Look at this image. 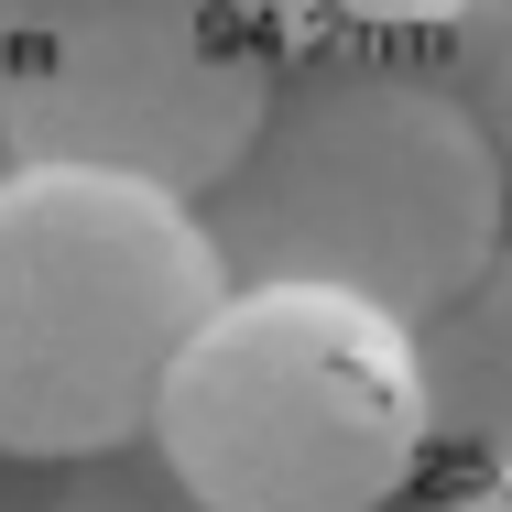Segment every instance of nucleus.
Masks as SVG:
<instances>
[{
	"label": "nucleus",
	"mask_w": 512,
	"mask_h": 512,
	"mask_svg": "<svg viewBox=\"0 0 512 512\" xmlns=\"http://www.w3.org/2000/svg\"><path fill=\"white\" fill-rule=\"evenodd\" d=\"M447 512H512V469H480V480H447Z\"/></svg>",
	"instance_id": "1a4fd4ad"
},
{
	"label": "nucleus",
	"mask_w": 512,
	"mask_h": 512,
	"mask_svg": "<svg viewBox=\"0 0 512 512\" xmlns=\"http://www.w3.org/2000/svg\"><path fill=\"white\" fill-rule=\"evenodd\" d=\"M229 11L273 66H425L458 88L502 0H229Z\"/></svg>",
	"instance_id": "423d86ee"
},
{
	"label": "nucleus",
	"mask_w": 512,
	"mask_h": 512,
	"mask_svg": "<svg viewBox=\"0 0 512 512\" xmlns=\"http://www.w3.org/2000/svg\"><path fill=\"white\" fill-rule=\"evenodd\" d=\"M142 436L218 512H393L425 480L414 327L338 284H218Z\"/></svg>",
	"instance_id": "f03ea898"
},
{
	"label": "nucleus",
	"mask_w": 512,
	"mask_h": 512,
	"mask_svg": "<svg viewBox=\"0 0 512 512\" xmlns=\"http://www.w3.org/2000/svg\"><path fill=\"white\" fill-rule=\"evenodd\" d=\"M414 382H425V469L447 480L512 469V251H491L436 316H414Z\"/></svg>",
	"instance_id": "39448f33"
},
{
	"label": "nucleus",
	"mask_w": 512,
	"mask_h": 512,
	"mask_svg": "<svg viewBox=\"0 0 512 512\" xmlns=\"http://www.w3.org/2000/svg\"><path fill=\"white\" fill-rule=\"evenodd\" d=\"M273 99V55L229 0H0L11 164L131 175L197 207Z\"/></svg>",
	"instance_id": "20e7f679"
},
{
	"label": "nucleus",
	"mask_w": 512,
	"mask_h": 512,
	"mask_svg": "<svg viewBox=\"0 0 512 512\" xmlns=\"http://www.w3.org/2000/svg\"><path fill=\"white\" fill-rule=\"evenodd\" d=\"M197 218L229 284H338L414 327L502 251L512 164L425 66H273Z\"/></svg>",
	"instance_id": "f257e3e1"
},
{
	"label": "nucleus",
	"mask_w": 512,
	"mask_h": 512,
	"mask_svg": "<svg viewBox=\"0 0 512 512\" xmlns=\"http://www.w3.org/2000/svg\"><path fill=\"white\" fill-rule=\"evenodd\" d=\"M218 251L186 197L77 164L0 175V458H88L142 436L175 338L218 306Z\"/></svg>",
	"instance_id": "7ed1b4c3"
},
{
	"label": "nucleus",
	"mask_w": 512,
	"mask_h": 512,
	"mask_svg": "<svg viewBox=\"0 0 512 512\" xmlns=\"http://www.w3.org/2000/svg\"><path fill=\"white\" fill-rule=\"evenodd\" d=\"M458 99L480 109V131H491V153L512 164V0L491 11V33H480V55H469V77H458Z\"/></svg>",
	"instance_id": "6e6552de"
},
{
	"label": "nucleus",
	"mask_w": 512,
	"mask_h": 512,
	"mask_svg": "<svg viewBox=\"0 0 512 512\" xmlns=\"http://www.w3.org/2000/svg\"><path fill=\"white\" fill-rule=\"evenodd\" d=\"M55 512H218V502H197L175 480V458L153 436H109L88 458H66V502Z\"/></svg>",
	"instance_id": "0eeeda50"
}]
</instances>
